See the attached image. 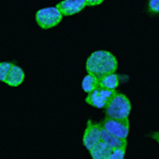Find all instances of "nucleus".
<instances>
[{
    "label": "nucleus",
    "instance_id": "1",
    "mask_svg": "<svg viewBox=\"0 0 159 159\" xmlns=\"http://www.w3.org/2000/svg\"><path fill=\"white\" fill-rule=\"evenodd\" d=\"M118 61L112 53L105 50L94 51L86 61V71L101 79L109 73L116 72Z\"/></svg>",
    "mask_w": 159,
    "mask_h": 159
},
{
    "label": "nucleus",
    "instance_id": "2",
    "mask_svg": "<svg viewBox=\"0 0 159 159\" xmlns=\"http://www.w3.org/2000/svg\"><path fill=\"white\" fill-rule=\"evenodd\" d=\"M104 109L106 117L114 118V119H126L130 114L132 105H130L129 99L125 94L116 91L107 102Z\"/></svg>",
    "mask_w": 159,
    "mask_h": 159
},
{
    "label": "nucleus",
    "instance_id": "3",
    "mask_svg": "<svg viewBox=\"0 0 159 159\" xmlns=\"http://www.w3.org/2000/svg\"><path fill=\"white\" fill-rule=\"evenodd\" d=\"M63 19V14L56 7H43L38 10L35 14V20L38 27L48 30L57 25Z\"/></svg>",
    "mask_w": 159,
    "mask_h": 159
},
{
    "label": "nucleus",
    "instance_id": "4",
    "mask_svg": "<svg viewBox=\"0 0 159 159\" xmlns=\"http://www.w3.org/2000/svg\"><path fill=\"white\" fill-rule=\"evenodd\" d=\"M101 127L111 135L117 136L121 139H127L129 133V121L126 119H114V118L105 117L99 122Z\"/></svg>",
    "mask_w": 159,
    "mask_h": 159
},
{
    "label": "nucleus",
    "instance_id": "5",
    "mask_svg": "<svg viewBox=\"0 0 159 159\" xmlns=\"http://www.w3.org/2000/svg\"><path fill=\"white\" fill-rule=\"evenodd\" d=\"M117 90H112V89L103 88V87H98L93 91L89 92L87 94L85 102L87 104L91 105V106L96 107V108H104L106 106L107 102L109 99L115 94Z\"/></svg>",
    "mask_w": 159,
    "mask_h": 159
},
{
    "label": "nucleus",
    "instance_id": "6",
    "mask_svg": "<svg viewBox=\"0 0 159 159\" xmlns=\"http://www.w3.org/2000/svg\"><path fill=\"white\" fill-rule=\"evenodd\" d=\"M100 141H101V125L100 123H94L89 119L87 121V126L83 136L84 147L90 151Z\"/></svg>",
    "mask_w": 159,
    "mask_h": 159
},
{
    "label": "nucleus",
    "instance_id": "7",
    "mask_svg": "<svg viewBox=\"0 0 159 159\" xmlns=\"http://www.w3.org/2000/svg\"><path fill=\"white\" fill-rule=\"evenodd\" d=\"M87 7L85 0H63L56 4V7L61 11L63 16H72L78 14Z\"/></svg>",
    "mask_w": 159,
    "mask_h": 159
},
{
    "label": "nucleus",
    "instance_id": "8",
    "mask_svg": "<svg viewBox=\"0 0 159 159\" xmlns=\"http://www.w3.org/2000/svg\"><path fill=\"white\" fill-rule=\"evenodd\" d=\"M25 71L19 66L13 64L11 70L9 72V75L7 78L6 84L11 87H18L21 85L25 81Z\"/></svg>",
    "mask_w": 159,
    "mask_h": 159
},
{
    "label": "nucleus",
    "instance_id": "9",
    "mask_svg": "<svg viewBox=\"0 0 159 159\" xmlns=\"http://www.w3.org/2000/svg\"><path fill=\"white\" fill-rule=\"evenodd\" d=\"M101 140L106 143L111 148H126L127 147V139H121L117 136L111 135L110 133L106 132L101 127Z\"/></svg>",
    "mask_w": 159,
    "mask_h": 159
},
{
    "label": "nucleus",
    "instance_id": "10",
    "mask_svg": "<svg viewBox=\"0 0 159 159\" xmlns=\"http://www.w3.org/2000/svg\"><path fill=\"white\" fill-rule=\"evenodd\" d=\"M111 151L112 148L101 140L89 151V153L93 159H109Z\"/></svg>",
    "mask_w": 159,
    "mask_h": 159
},
{
    "label": "nucleus",
    "instance_id": "11",
    "mask_svg": "<svg viewBox=\"0 0 159 159\" xmlns=\"http://www.w3.org/2000/svg\"><path fill=\"white\" fill-rule=\"evenodd\" d=\"M120 84V79L119 75L114 72V73H109L107 75L103 76V78L100 79L99 82V86L103 87V88L107 89H112V90H116Z\"/></svg>",
    "mask_w": 159,
    "mask_h": 159
},
{
    "label": "nucleus",
    "instance_id": "12",
    "mask_svg": "<svg viewBox=\"0 0 159 159\" xmlns=\"http://www.w3.org/2000/svg\"><path fill=\"white\" fill-rule=\"evenodd\" d=\"M99 82H100V79L97 78L96 75L93 74H87L83 78L82 80V89L86 92V93H89V92L93 91L96 88L99 87Z\"/></svg>",
    "mask_w": 159,
    "mask_h": 159
},
{
    "label": "nucleus",
    "instance_id": "13",
    "mask_svg": "<svg viewBox=\"0 0 159 159\" xmlns=\"http://www.w3.org/2000/svg\"><path fill=\"white\" fill-rule=\"evenodd\" d=\"M13 64L10 61H1L0 63V82L6 83L7 78L9 75V72L11 70Z\"/></svg>",
    "mask_w": 159,
    "mask_h": 159
},
{
    "label": "nucleus",
    "instance_id": "14",
    "mask_svg": "<svg viewBox=\"0 0 159 159\" xmlns=\"http://www.w3.org/2000/svg\"><path fill=\"white\" fill-rule=\"evenodd\" d=\"M125 150H126V148H112L111 153H110V156H109V159H123L125 156Z\"/></svg>",
    "mask_w": 159,
    "mask_h": 159
},
{
    "label": "nucleus",
    "instance_id": "15",
    "mask_svg": "<svg viewBox=\"0 0 159 159\" xmlns=\"http://www.w3.org/2000/svg\"><path fill=\"white\" fill-rule=\"evenodd\" d=\"M148 10L152 13H159V0H150L148 1Z\"/></svg>",
    "mask_w": 159,
    "mask_h": 159
},
{
    "label": "nucleus",
    "instance_id": "16",
    "mask_svg": "<svg viewBox=\"0 0 159 159\" xmlns=\"http://www.w3.org/2000/svg\"><path fill=\"white\" fill-rule=\"evenodd\" d=\"M104 0H85L86 4L88 7H96V6H100V4L103 2Z\"/></svg>",
    "mask_w": 159,
    "mask_h": 159
},
{
    "label": "nucleus",
    "instance_id": "17",
    "mask_svg": "<svg viewBox=\"0 0 159 159\" xmlns=\"http://www.w3.org/2000/svg\"><path fill=\"white\" fill-rule=\"evenodd\" d=\"M150 137L152 138V139H154L156 141V142L159 144V132H153L150 134Z\"/></svg>",
    "mask_w": 159,
    "mask_h": 159
}]
</instances>
